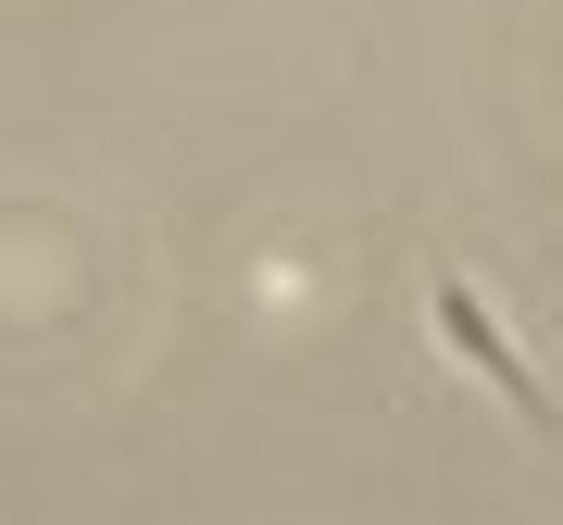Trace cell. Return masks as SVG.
Segmentation results:
<instances>
[{
	"instance_id": "1",
	"label": "cell",
	"mask_w": 563,
	"mask_h": 525,
	"mask_svg": "<svg viewBox=\"0 0 563 525\" xmlns=\"http://www.w3.org/2000/svg\"><path fill=\"white\" fill-rule=\"evenodd\" d=\"M439 338H451V364H476V376H488V388H501V401H514V425H526V438H551V450H563V401H551L539 376H526L514 325L488 313V301H476V288H463V276H439Z\"/></svg>"
}]
</instances>
